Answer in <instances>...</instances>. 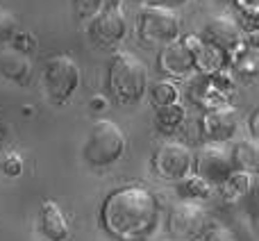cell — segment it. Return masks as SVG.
<instances>
[{"label": "cell", "mask_w": 259, "mask_h": 241, "mask_svg": "<svg viewBox=\"0 0 259 241\" xmlns=\"http://www.w3.org/2000/svg\"><path fill=\"white\" fill-rule=\"evenodd\" d=\"M137 30L143 41L148 44L166 46L170 41L180 39V16L173 9L164 7H141L137 16Z\"/></svg>", "instance_id": "8992f818"}, {"label": "cell", "mask_w": 259, "mask_h": 241, "mask_svg": "<svg viewBox=\"0 0 259 241\" xmlns=\"http://www.w3.org/2000/svg\"><path fill=\"white\" fill-rule=\"evenodd\" d=\"M178 191L182 198H207L211 193V187L198 175H187L184 180H180Z\"/></svg>", "instance_id": "d6986e66"}, {"label": "cell", "mask_w": 259, "mask_h": 241, "mask_svg": "<svg viewBox=\"0 0 259 241\" xmlns=\"http://www.w3.org/2000/svg\"><path fill=\"white\" fill-rule=\"evenodd\" d=\"M237 112L228 105L223 107H216V109H209L202 118V134L209 139L211 143H225L234 137L237 132Z\"/></svg>", "instance_id": "7c38bea8"}, {"label": "cell", "mask_w": 259, "mask_h": 241, "mask_svg": "<svg viewBox=\"0 0 259 241\" xmlns=\"http://www.w3.org/2000/svg\"><path fill=\"white\" fill-rule=\"evenodd\" d=\"M230 159H232L234 171H243V173L255 175V171L259 166L257 141H252V139H241V141H237L234 148L230 150Z\"/></svg>", "instance_id": "9a60e30c"}, {"label": "cell", "mask_w": 259, "mask_h": 241, "mask_svg": "<svg viewBox=\"0 0 259 241\" xmlns=\"http://www.w3.org/2000/svg\"><path fill=\"white\" fill-rule=\"evenodd\" d=\"M107 89L116 103L134 105L148 91V68L137 55L127 50H116L109 59L107 68Z\"/></svg>", "instance_id": "7a4b0ae2"}, {"label": "cell", "mask_w": 259, "mask_h": 241, "mask_svg": "<svg viewBox=\"0 0 259 241\" xmlns=\"http://www.w3.org/2000/svg\"><path fill=\"white\" fill-rule=\"evenodd\" d=\"M127 32V21L123 16L121 0H105L103 9L89 18L91 41L100 48H116Z\"/></svg>", "instance_id": "52a82bcc"}, {"label": "cell", "mask_w": 259, "mask_h": 241, "mask_svg": "<svg viewBox=\"0 0 259 241\" xmlns=\"http://www.w3.org/2000/svg\"><path fill=\"white\" fill-rule=\"evenodd\" d=\"M0 73L5 77H9V80H14L16 85H27L32 73V64L23 53L7 50V53L0 55Z\"/></svg>", "instance_id": "5bb4252c"}, {"label": "cell", "mask_w": 259, "mask_h": 241, "mask_svg": "<svg viewBox=\"0 0 259 241\" xmlns=\"http://www.w3.org/2000/svg\"><path fill=\"white\" fill-rule=\"evenodd\" d=\"M184 118H187V112H184V107L180 103L157 107V112H155V123L159 128V132H164V134L178 130L184 123Z\"/></svg>", "instance_id": "e0dca14e"}, {"label": "cell", "mask_w": 259, "mask_h": 241, "mask_svg": "<svg viewBox=\"0 0 259 241\" xmlns=\"http://www.w3.org/2000/svg\"><path fill=\"white\" fill-rule=\"evenodd\" d=\"M200 41L207 48L216 50L219 55H234L239 48H243V32L237 25V21L228 16L211 18L200 32Z\"/></svg>", "instance_id": "30bf717a"}, {"label": "cell", "mask_w": 259, "mask_h": 241, "mask_svg": "<svg viewBox=\"0 0 259 241\" xmlns=\"http://www.w3.org/2000/svg\"><path fill=\"white\" fill-rule=\"evenodd\" d=\"M125 134L114 120L100 118L94 123V128L87 134L84 148H82V157L89 166L94 169H105V166L116 164L125 152Z\"/></svg>", "instance_id": "3957f363"}, {"label": "cell", "mask_w": 259, "mask_h": 241, "mask_svg": "<svg viewBox=\"0 0 259 241\" xmlns=\"http://www.w3.org/2000/svg\"><path fill=\"white\" fill-rule=\"evenodd\" d=\"M12 46H14L12 50L25 55L36 46V39H34V34H30V32H16V34L12 36Z\"/></svg>", "instance_id": "44dd1931"}, {"label": "cell", "mask_w": 259, "mask_h": 241, "mask_svg": "<svg viewBox=\"0 0 259 241\" xmlns=\"http://www.w3.org/2000/svg\"><path fill=\"white\" fill-rule=\"evenodd\" d=\"M71 3H73V14L80 21H89V18H94L103 9L105 0H71Z\"/></svg>", "instance_id": "ffe728a7"}, {"label": "cell", "mask_w": 259, "mask_h": 241, "mask_svg": "<svg viewBox=\"0 0 259 241\" xmlns=\"http://www.w3.org/2000/svg\"><path fill=\"white\" fill-rule=\"evenodd\" d=\"M193 169L200 180H205L209 187L223 184V180L232 173V159H230V148L223 143H207L193 157Z\"/></svg>", "instance_id": "9c48e42d"}, {"label": "cell", "mask_w": 259, "mask_h": 241, "mask_svg": "<svg viewBox=\"0 0 259 241\" xmlns=\"http://www.w3.org/2000/svg\"><path fill=\"white\" fill-rule=\"evenodd\" d=\"M257 116H259V112L257 109H252L250 112V134H252V141H257V137H259V130H257Z\"/></svg>", "instance_id": "d4e9b609"}, {"label": "cell", "mask_w": 259, "mask_h": 241, "mask_svg": "<svg viewBox=\"0 0 259 241\" xmlns=\"http://www.w3.org/2000/svg\"><path fill=\"white\" fill-rule=\"evenodd\" d=\"M159 219L157 198L139 184H125L107 193L98 212L100 228L116 241H143Z\"/></svg>", "instance_id": "6da1fadb"}, {"label": "cell", "mask_w": 259, "mask_h": 241, "mask_svg": "<svg viewBox=\"0 0 259 241\" xmlns=\"http://www.w3.org/2000/svg\"><path fill=\"white\" fill-rule=\"evenodd\" d=\"M39 230L48 241H66L68 223L64 212L55 200H46L39 210Z\"/></svg>", "instance_id": "4fadbf2b"}, {"label": "cell", "mask_w": 259, "mask_h": 241, "mask_svg": "<svg viewBox=\"0 0 259 241\" xmlns=\"http://www.w3.org/2000/svg\"><path fill=\"white\" fill-rule=\"evenodd\" d=\"M150 7H164V9H173L175 12V7H180V5H184L187 0H146Z\"/></svg>", "instance_id": "cb8c5ba5"}, {"label": "cell", "mask_w": 259, "mask_h": 241, "mask_svg": "<svg viewBox=\"0 0 259 241\" xmlns=\"http://www.w3.org/2000/svg\"><path fill=\"white\" fill-rule=\"evenodd\" d=\"M202 241H237V237L228 228H211Z\"/></svg>", "instance_id": "603a6c76"}, {"label": "cell", "mask_w": 259, "mask_h": 241, "mask_svg": "<svg viewBox=\"0 0 259 241\" xmlns=\"http://www.w3.org/2000/svg\"><path fill=\"white\" fill-rule=\"evenodd\" d=\"M107 107V100L103 98V96H94V98H91V109H94V112H100V109H105Z\"/></svg>", "instance_id": "484cf974"}, {"label": "cell", "mask_w": 259, "mask_h": 241, "mask_svg": "<svg viewBox=\"0 0 259 241\" xmlns=\"http://www.w3.org/2000/svg\"><path fill=\"white\" fill-rule=\"evenodd\" d=\"M159 68L166 75L187 77L196 71V53H193V36L189 39H175L166 44L159 53Z\"/></svg>", "instance_id": "8fae6325"}, {"label": "cell", "mask_w": 259, "mask_h": 241, "mask_svg": "<svg viewBox=\"0 0 259 241\" xmlns=\"http://www.w3.org/2000/svg\"><path fill=\"white\" fill-rule=\"evenodd\" d=\"M152 169L164 180H184L193 169V152L182 141H166L152 155Z\"/></svg>", "instance_id": "ba28073f"}, {"label": "cell", "mask_w": 259, "mask_h": 241, "mask_svg": "<svg viewBox=\"0 0 259 241\" xmlns=\"http://www.w3.org/2000/svg\"><path fill=\"white\" fill-rule=\"evenodd\" d=\"M252 189V175L243 173V171H232L221 184V193L228 203H237L241 198H246Z\"/></svg>", "instance_id": "2e32d148"}, {"label": "cell", "mask_w": 259, "mask_h": 241, "mask_svg": "<svg viewBox=\"0 0 259 241\" xmlns=\"http://www.w3.org/2000/svg\"><path fill=\"white\" fill-rule=\"evenodd\" d=\"M150 98L157 107H164V105H173L180 98V89L173 80H159L150 87Z\"/></svg>", "instance_id": "ac0fdd59"}, {"label": "cell", "mask_w": 259, "mask_h": 241, "mask_svg": "<svg viewBox=\"0 0 259 241\" xmlns=\"http://www.w3.org/2000/svg\"><path fill=\"white\" fill-rule=\"evenodd\" d=\"M3 171H5L7 175H21V171H23V162H21V157H18L16 152L7 155V159H5V164H3Z\"/></svg>", "instance_id": "7402d4cb"}, {"label": "cell", "mask_w": 259, "mask_h": 241, "mask_svg": "<svg viewBox=\"0 0 259 241\" xmlns=\"http://www.w3.org/2000/svg\"><path fill=\"white\" fill-rule=\"evenodd\" d=\"M44 87L50 103L64 105L80 87V66L68 55H53L44 66Z\"/></svg>", "instance_id": "277c9868"}, {"label": "cell", "mask_w": 259, "mask_h": 241, "mask_svg": "<svg viewBox=\"0 0 259 241\" xmlns=\"http://www.w3.org/2000/svg\"><path fill=\"white\" fill-rule=\"evenodd\" d=\"M214 228L211 216L200 203L182 200L170 210L168 216V232L178 241H200Z\"/></svg>", "instance_id": "5b68a950"}]
</instances>
